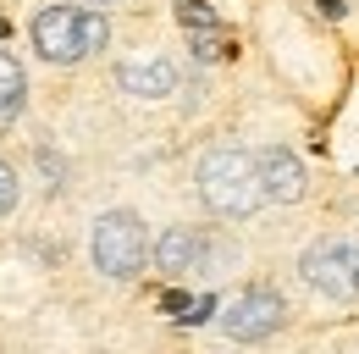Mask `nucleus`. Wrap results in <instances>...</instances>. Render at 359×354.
Here are the masks:
<instances>
[{
    "instance_id": "14",
    "label": "nucleus",
    "mask_w": 359,
    "mask_h": 354,
    "mask_svg": "<svg viewBox=\"0 0 359 354\" xmlns=\"http://www.w3.org/2000/svg\"><path fill=\"white\" fill-rule=\"evenodd\" d=\"M188 305H194V299H188V294H177V288H172V294H161V310H166V315H182Z\"/></svg>"
},
{
    "instance_id": "13",
    "label": "nucleus",
    "mask_w": 359,
    "mask_h": 354,
    "mask_svg": "<svg viewBox=\"0 0 359 354\" xmlns=\"http://www.w3.org/2000/svg\"><path fill=\"white\" fill-rule=\"evenodd\" d=\"M210 315H216V299H210V294H199V299H194V305L182 310L177 321H188V327H199V321H210Z\"/></svg>"
},
{
    "instance_id": "1",
    "label": "nucleus",
    "mask_w": 359,
    "mask_h": 354,
    "mask_svg": "<svg viewBox=\"0 0 359 354\" xmlns=\"http://www.w3.org/2000/svg\"><path fill=\"white\" fill-rule=\"evenodd\" d=\"M199 199L216 211V216H255L260 199H266V183H260V155L249 150H210L199 161Z\"/></svg>"
},
{
    "instance_id": "15",
    "label": "nucleus",
    "mask_w": 359,
    "mask_h": 354,
    "mask_svg": "<svg viewBox=\"0 0 359 354\" xmlns=\"http://www.w3.org/2000/svg\"><path fill=\"white\" fill-rule=\"evenodd\" d=\"M315 6H320V17H332V22L348 17V0H315Z\"/></svg>"
},
{
    "instance_id": "16",
    "label": "nucleus",
    "mask_w": 359,
    "mask_h": 354,
    "mask_svg": "<svg viewBox=\"0 0 359 354\" xmlns=\"http://www.w3.org/2000/svg\"><path fill=\"white\" fill-rule=\"evenodd\" d=\"M94 6H116V0H94Z\"/></svg>"
},
{
    "instance_id": "8",
    "label": "nucleus",
    "mask_w": 359,
    "mask_h": 354,
    "mask_svg": "<svg viewBox=\"0 0 359 354\" xmlns=\"http://www.w3.org/2000/svg\"><path fill=\"white\" fill-rule=\"evenodd\" d=\"M205 255V238L194 232V227H166L161 238H155V266L161 271H194Z\"/></svg>"
},
{
    "instance_id": "5",
    "label": "nucleus",
    "mask_w": 359,
    "mask_h": 354,
    "mask_svg": "<svg viewBox=\"0 0 359 354\" xmlns=\"http://www.w3.org/2000/svg\"><path fill=\"white\" fill-rule=\"evenodd\" d=\"M287 321V305H282V294H271V288H243L222 315V332L232 343H260L271 338L276 327Z\"/></svg>"
},
{
    "instance_id": "10",
    "label": "nucleus",
    "mask_w": 359,
    "mask_h": 354,
    "mask_svg": "<svg viewBox=\"0 0 359 354\" xmlns=\"http://www.w3.org/2000/svg\"><path fill=\"white\" fill-rule=\"evenodd\" d=\"M177 22L188 34H199V28H216V11H210V0H177Z\"/></svg>"
},
{
    "instance_id": "3",
    "label": "nucleus",
    "mask_w": 359,
    "mask_h": 354,
    "mask_svg": "<svg viewBox=\"0 0 359 354\" xmlns=\"http://www.w3.org/2000/svg\"><path fill=\"white\" fill-rule=\"evenodd\" d=\"M149 255V238H144V221L133 211H105L94 221V266L111 277V282H128L144 271Z\"/></svg>"
},
{
    "instance_id": "2",
    "label": "nucleus",
    "mask_w": 359,
    "mask_h": 354,
    "mask_svg": "<svg viewBox=\"0 0 359 354\" xmlns=\"http://www.w3.org/2000/svg\"><path fill=\"white\" fill-rule=\"evenodd\" d=\"M111 39V22L100 17V11H78V6H45L39 17H34V50L55 61V67H72V61H83L94 50H105Z\"/></svg>"
},
{
    "instance_id": "9",
    "label": "nucleus",
    "mask_w": 359,
    "mask_h": 354,
    "mask_svg": "<svg viewBox=\"0 0 359 354\" xmlns=\"http://www.w3.org/2000/svg\"><path fill=\"white\" fill-rule=\"evenodd\" d=\"M28 105V72L11 50H0V128H11Z\"/></svg>"
},
{
    "instance_id": "7",
    "label": "nucleus",
    "mask_w": 359,
    "mask_h": 354,
    "mask_svg": "<svg viewBox=\"0 0 359 354\" xmlns=\"http://www.w3.org/2000/svg\"><path fill=\"white\" fill-rule=\"evenodd\" d=\"M116 84L128 88V94H138V100H161V94L177 88V67L161 61V55H149V61H128V67L116 72Z\"/></svg>"
},
{
    "instance_id": "6",
    "label": "nucleus",
    "mask_w": 359,
    "mask_h": 354,
    "mask_svg": "<svg viewBox=\"0 0 359 354\" xmlns=\"http://www.w3.org/2000/svg\"><path fill=\"white\" fill-rule=\"evenodd\" d=\"M260 183H266V199L293 205V199H304V161L287 150H260Z\"/></svg>"
},
{
    "instance_id": "4",
    "label": "nucleus",
    "mask_w": 359,
    "mask_h": 354,
    "mask_svg": "<svg viewBox=\"0 0 359 354\" xmlns=\"http://www.w3.org/2000/svg\"><path fill=\"white\" fill-rule=\"evenodd\" d=\"M299 271L326 299H359V238H315Z\"/></svg>"
},
{
    "instance_id": "11",
    "label": "nucleus",
    "mask_w": 359,
    "mask_h": 354,
    "mask_svg": "<svg viewBox=\"0 0 359 354\" xmlns=\"http://www.w3.org/2000/svg\"><path fill=\"white\" fill-rule=\"evenodd\" d=\"M194 55H199V61H222V55H226L222 28H199V34H194Z\"/></svg>"
},
{
    "instance_id": "12",
    "label": "nucleus",
    "mask_w": 359,
    "mask_h": 354,
    "mask_svg": "<svg viewBox=\"0 0 359 354\" xmlns=\"http://www.w3.org/2000/svg\"><path fill=\"white\" fill-rule=\"evenodd\" d=\"M17 211V172L0 161V216H11Z\"/></svg>"
}]
</instances>
